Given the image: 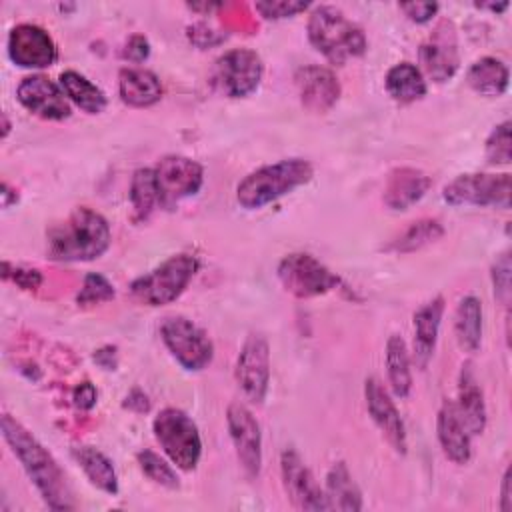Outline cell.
Here are the masks:
<instances>
[{"instance_id": "cell-3", "label": "cell", "mask_w": 512, "mask_h": 512, "mask_svg": "<svg viewBox=\"0 0 512 512\" xmlns=\"http://www.w3.org/2000/svg\"><path fill=\"white\" fill-rule=\"evenodd\" d=\"M314 168L304 158H284L246 174L236 186V200L246 210H258L308 184Z\"/></svg>"}, {"instance_id": "cell-1", "label": "cell", "mask_w": 512, "mask_h": 512, "mask_svg": "<svg viewBox=\"0 0 512 512\" xmlns=\"http://www.w3.org/2000/svg\"><path fill=\"white\" fill-rule=\"evenodd\" d=\"M0 432L12 454L22 464L30 482L42 496L44 504L58 512L74 510L76 502L66 482V474L62 472L56 458L48 452V448L22 422L6 412L0 416Z\"/></svg>"}, {"instance_id": "cell-4", "label": "cell", "mask_w": 512, "mask_h": 512, "mask_svg": "<svg viewBox=\"0 0 512 512\" xmlns=\"http://www.w3.org/2000/svg\"><path fill=\"white\" fill-rule=\"evenodd\" d=\"M308 40L328 62L336 66L362 56L368 46L362 28L340 8L328 4H320L310 12Z\"/></svg>"}, {"instance_id": "cell-18", "label": "cell", "mask_w": 512, "mask_h": 512, "mask_svg": "<svg viewBox=\"0 0 512 512\" xmlns=\"http://www.w3.org/2000/svg\"><path fill=\"white\" fill-rule=\"evenodd\" d=\"M418 56H420L422 70L426 72L428 78H432L434 82L450 80L460 66L458 44H456L452 22L448 20L440 22L432 32V36L420 46Z\"/></svg>"}, {"instance_id": "cell-5", "label": "cell", "mask_w": 512, "mask_h": 512, "mask_svg": "<svg viewBox=\"0 0 512 512\" xmlns=\"http://www.w3.org/2000/svg\"><path fill=\"white\" fill-rule=\"evenodd\" d=\"M200 268L194 254H174L130 284L132 296L146 306H164L180 298Z\"/></svg>"}, {"instance_id": "cell-2", "label": "cell", "mask_w": 512, "mask_h": 512, "mask_svg": "<svg viewBox=\"0 0 512 512\" xmlns=\"http://www.w3.org/2000/svg\"><path fill=\"white\" fill-rule=\"evenodd\" d=\"M48 258L58 262H88L100 258L112 242L106 218L88 208H74L62 222L54 224L48 234Z\"/></svg>"}, {"instance_id": "cell-7", "label": "cell", "mask_w": 512, "mask_h": 512, "mask_svg": "<svg viewBox=\"0 0 512 512\" xmlns=\"http://www.w3.org/2000/svg\"><path fill=\"white\" fill-rule=\"evenodd\" d=\"M282 288L296 298L322 296L342 284L340 276L308 252L286 254L276 268Z\"/></svg>"}, {"instance_id": "cell-32", "label": "cell", "mask_w": 512, "mask_h": 512, "mask_svg": "<svg viewBox=\"0 0 512 512\" xmlns=\"http://www.w3.org/2000/svg\"><path fill=\"white\" fill-rule=\"evenodd\" d=\"M444 236V226L438 218H420L410 222L398 236H394L384 250L396 252V254H408L416 252Z\"/></svg>"}, {"instance_id": "cell-16", "label": "cell", "mask_w": 512, "mask_h": 512, "mask_svg": "<svg viewBox=\"0 0 512 512\" xmlns=\"http://www.w3.org/2000/svg\"><path fill=\"white\" fill-rule=\"evenodd\" d=\"M18 102L44 120H64L72 114L70 100L62 86L44 74H32L20 80L16 88Z\"/></svg>"}, {"instance_id": "cell-6", "label": "cell", "mask_w": 512, "mask_h": 512, "mask_svg": "<svg viewBox=\"0 0 512 512\" xmlns=\"http://www.w3.org/2000/svg\"><path fill=\"white\" fill-rule=\"evenodd\" d=\"M156 442L170 458V462L184 470L192 472L202 456V438L196 422L180 408L168 406L162 408L152 422Z\"/></svg>"}, {"instance_id": "cell-29", "label": "cell", "mask_w": 512, "mask_h": 512, "mask_svg": "<svg viewBox=\"0 0 512 512\" xmlns=\"http://www.w3.org/2000/svg\"><path fill=\"white\" fill-rule=\"evenodd\" d=\"M454 334L464 352H476L482 342V302L468 294L460 298L454 312Z\"/></svg>"}, {"instance_id": "cell-48", "label": "cell", "mask_w": 512, "mask_h": 512, "mask_svg": "<svg viewBox=\"0 0 512 512\" xmlns=\"http://www.w3.org/2000/svg\"><path fill=\"white\" fill-rule=\"evenodd\" d=\"M222 4H188V8H192V10H204V12H210V10H216V8H220Z\"/></svg>"}, {"instance_id": "cell-37", "label": "cell", "mask_w": 512, "mask_h": 512, "mask_svg": "<svg viewBox=\"0 0 512 512\" xmlns=\"http://www.w3.org/2000/svg\"><path fill=\"white\" fill-rule=\"evenodd\" d=\"M310 4L300 0H260L254 4L256 12L266 20H282L292 18L300 12H304Z\"/></svg>"}, {"instance_id": "cell-11", "label": "cell", "mask_w": 512, "mask_h": 512, "mask_svg": "<svg viewBox=\"0 0 512 512\" xmlns=\"http://www.w3.org/2000/svg\"><path fill=\"white\" fill-rule=\"evenodd\" d=\"M154 178L158 204L162 208H174L182 200L198 194L204 184V168L188 156L170 154L158 160L154 166Z\"/></svg>"}, {"instance_id": "cell-47", "label": "cell", "mask_w": 512, "mask_h": 512, "mask_svg": "<svg viewBox=\"0 0 512 512\" xmlns=\"http://www.w3.org/2000/svg\"><path fill=\"white\" fill-rule=\"evenodd\" d=\"M478 8H488L492 12H502L508 8V2H502V4H494V2H488V4H476Z\"/></svg>"}, {"instance_id": "cell-13", "label": "cell", "mask_w": 512, "mask_h": 512, "mask_svg": "<svg viewBox=\"0 0 512 512\" xmlns=\"http://www.w3.org/2000/svg\"><path fill=\"white\" fill-rule=\"evenodd\" d=\"M226 424L244 474L256 478L262 468V432L258 420L244 404L234 402L226 410Z\"/></svg>"}, {"instance_id": "cell-49", "label": "cell", "mask_w": 512, "mask_h": 512, "mask_svg": "<svg viewBox=\"0 0 512 512\" xmlns=\"http://www.w3.org/2000/svg\"><path fill=\"white\" fill-rule=\"evenodd\" d=\"M10 128H12V124H10V120H8V114L2 112V138H8Z\"/></svg>"}, {"instance_id": "cell-14", "label": "cell", "mask_w": 512, "mask_h": 512, "mask_svg": "<svg viewBox=\"0 0 512 512\" xmlns=\"http://www.w3.org/2000/svg\"><path fill=\"white\" fill-rule=\"evenodd\" d=\"M280 474L286 496L298 510H328L324 488L294 448H286L280 454Z\"/></svg>"}, {"instance_id": "cell-20", "label": "cell", "mask_w": 512, "mask_h": 512, "mask_svg": "<svg viewBox=\"0 0 512 512\" xmlns=\"http://www.w3.org/2000/svg\"><path fill=\"white\" fill-rule=\"evenodd\" d=\"M430 186L432 178L424 170L400 166L390 170L382 200L390 210H408L430 190Z\"/></svg>"}, {"instance_id": "cell-45", "label": "cell", "mask_w": 512, "mask_h": 512, "mask_svg": "<svg viewBox=\"0 0 512 512\" xmlns=\"http://www.w3.org/2000/svg\"><path fill=\"white\" fill-rule=\"evenodd\" d=\"M500 510L512 512V472H510V468L504 470L502 484H500Z\"/></svg>"}, {"instance_id": "cell-27", "label": "cell", "mask_w": 512, "mask_h": 512, "mask_svg": "<svg viewBox=\"0 0 512 512\" xmlns=\"http://www.w3.org/2000/svg\"><path fill=\"white\" fill-rule=\"evenodd\" d=\"M72 456L92 486L106 494H118V474L112 460L94 446H74Z\"/></svg>"}, {"instance_id": "cell-39", "label": "cell", "mask_w": 512, "mask_h": 512, "mask_svg": "<svg viewBox=\"0 0 512 512\" xmlns=\"http://www.w3.org/2000/svg\"><path fill=\"white\" fill-rule=\"evenodd\" d=\"M4 280H12L16 286L22 290H36L42 284V274L38 270L22 268V266H12L8 260H4Z\"/></svg>"}, {"instance_id": "cell-21", "label": "cell", "mask_w": 512, "mask_h": 512, "mask_svg": "<svg viewBox=\"0 0 512 512\" xmlns=\"http://www.w3.org/2000/svg\"><path fill=\"white\" fill-rule=\"evenodd\" d=\"M436 434L438 442L442 446V452L448 460L454 464H466L472 456V444H470V434L460 420L454 400H444L438 416H436Z\"/></svg>"}, {"instance_id": "cell-31", "label": "cell", "mask_w": 512, "mask_h": 512, "mask_svg": "<svg viewBox=\"0 0 512 512\" xmlns=\"http://www.w3.org/2000/svg\"><path fill=\"white\" fill-rule=\"evenodd\" d=\"M72 104L86 114H100L106 108V94L76 70H64L58 82Z\"/></svg>"}, {"instance_id": "cell-28", "label": "cell", "mask_w": 512, "mask_h": 512, "mask_svg": "<svg viewBox=\"0 0 512 512\" xmlns=\"http://www.w3.org/2000/svg\"><path fill=\"white\" fill-rule=\"evenodd\" d=\"M386 92L392 96V100L400 104H412L420 98H424L428 86L422 70L412 62H400L394 64L384 78Z\"/></svg>"}, {"instance_id": "cell-38", "label": "cell", "mask_w": 512, "mask_h": 512, "mask_svg": "<svg viewBox=\"0 0 512 512\" xmlns=\"http://www.w3.org/2000/svg\"><path fill=\"white\" fill-rule=\"evenodd\" d=\"M510 272H512V264H510V252L504 250L496 262L492 264V286H494V296L508 306L510 302Z\"/></svg>"}, {"instance_id": "cell-40", "label": "cell", "mask_w": 512, "mask_h": 512, "mask_svg": "<svg viewBox=\"0 0 512 512\" xmlns=\"http://www.w3.org/2000/svg\"><path fill=\"white\" fill-rule=\"evenodd\" d=\"M398 6L416 24L430 22L436 16L438 8H440L436 2H402Z\"/></svg>"}, {"instance_id": "cell-12", "label": "cell", "mask_w": 512, "mask_h": 512, "mask_svg": "<svg viewBox=\"0 0 512 512\" xmlns=\"http://www.w3.org/2000/svg\"><path fill=\"white\" fill-rule=\"evenodd\" d=\"M234 376L250 402H264L270 386V346L262 334L250 332L246 336L236 358Z\"/></svg>"}, {"instance_id": "cell-24", "label": "cell", "mask_w": 512, "mask_h": 512, "mask_svg": "<svg viewBox=\"0 0 512 512\" xmlns=\"http://www.w3.org/2000/svg\"><path fill=\"white\" fill-rule=\"evenodd\" d=\"M120 100L132 108H148L162 98L160 78L146 68H122L118 74Z\"/></svg>"}, {"instance_id": "cell-41", "label": "cell", "mask_w": 512, "mask_h": 512, "mask_svg": "<svg viewBox=\"0 0 512 512\" xmlns=\"http://www.w3.org/2000/svg\"><path fill=\"white\" fill-rule=\"evenodd\" d=\"M98 400V390L92 382L84 380L72 390V402L78 410H92Z\"/></svg>"}, {"instance_id": "cell-25", "label": "cell", "mask_w": 512, "mask_h": 512, "mask_svg": "<svg viewBox=\"0 0 512 512\" xmlns=\"http://www.w3.org/2000/svg\"><path fill=\"white\" fill-rule=\"evenodd\" d=\"M324 494L328 500V510H342V512H358L362 510V492L352 478L346 462H334L326 474Z\"/></svg>"}, {"instance_id": "cell-23", "label": "cell", "mask_w": 512, "mask_h": 512, "mask_svg": "<svg viewBox=\"0 0 512 512\" xmlns=\"http://www.w3.org/2000/svg\"><path fill=\"white\" fill-rule=\"evenodd\" d=\"M460 420L464 422L470 436L482 434L486 428V402L482 388L476 382L470 362H466L460 370L458 380V400L454 402Z\"/></svg>"}, {"instance_id": "cell-30", "label": "cell", "mask_w": 512, "mask_h": 512, "mask_svg": "<svg viewBox=\"0 0 512 512\" xmlns=\"http://www.w3.org/2000/svg\"><path fill=\"white\" fill-rule=\"evenodd\" d=\"M386 374L392 394L396 398H406L412 390L410 354L402 336L392 334L386 340Z\"/></svg>"}, {"instance_id": "cell-35", "label": "cell", "mask_w": 512, "mask_h": 512, "mask_svg": "<svg viewBox=\"0 0 512 512\" xmlns=\"http://www.w3.org/2000/svg\"><path fill=\"white\" fill-rule=\"evenodd\" d=\"M114 294H116L114 286L106 276H102L98 272H90L84 276L82 288L76 294V302H78V306H94V304L112 300Z\"/></svg>"}, {"instance_id": "cell-43", "label": "cell", "mask_w": 512, "mask_h": 512, "mask_svg": "<svg viewBox=\"0 0 512 512\" xmlns=\"http://www.w3.org/2000/svg\"><path fill=\"white\" fill-rule=\"evenodd\" d=\"M94 362L102 368V370H116L118 366V352L116 346H102L94 352Z\"/></svg>"}, {"instance_id": "cell-36", "label": "cell", "mask_w": 512, "mask_h": 512, "mask_svg": "<svg viewBox=\"0 0 512 512\" xmlns=\"http://www.w3.org/2000/svg\"><path fill=\"white\" fill-rule=\"evenodd\" d=\"M486 158L490 164H508L512 160L510 120L498 124L486 138Z\"/></svg>"}, {"instance_id": "cell-42", "label": "cell", "mask_w": 512, "mask_h": 512, "mask_svg": "<svg viewBox=\"0 0 512 512\" xmlns=\"http://www.w3.org/2000/svg\"><path fill=\"white\" fill-rule=\"evenodd\" d=\"M148 54H150V44L142 34H132L122 50V56L128 58L130 62H144Z\"/></svg>"}, {"instance_id": "cell-19", "label": "cell", "mask_w": 512, "mask_h": 512, "mask_svg": "<svg viewBox=\"0 0 512 512\" xmlns=\"http://www.w3.org/2000/svg\"><path fill=\"white\" fill-rule=\"evenodd\" d=\"M294 82H296L302 106L312 112H326L340 98V82L334 76V72L324 66H318V64L300 66L294 74Z\"/></svg>"}, {"instance_id": "cell-46", "label": "cell", "mask_w": 512, "mask_h": 512, "mask_svg": "<svg viewBox=\"0 0 512 512\" xmlns=\"http://www.w3.org/2000/svg\"><path fill=\"white\" fill-rule=\"evenodd\" d=\"M0 196H2V208H10L12 204L18 202V190L12 188L8 182H2V188H0Z\"/></svg>"}, {"instance_id": "cell-17", "label": "cell", "mask_w": 512, "mask_h": 512, "mask_svg": "<svg viewBox=\"0 0 512 512\" xmlns=\"http://www.w3.org/2000/svg\"><path fill=\"white\" fill-rule=\"evenodd\" d=\"M364 400H366V408H368L372 422L378 426V430L388 440V444L398 454H406L408 438H406L404 422L400 418V412H398L392 396L388 394V390L384 388V384L378 378H374V376L366 378Z\"/></svg>"}, {"instance_id": "cell-33", "label": "cell", "mask_w": 512, "mask_h": 512, "mask_svg": "<svg viewBox=\"0 0 512 512\" xmlns=\"http://www.w3.org/2000/svg\"><path fill=\"white\" fill-rule=\"evenodd\" d=\"M130 204L136 220H146L158 204V188L154 178V168H138L130 180Z\"/></svg>"}, {"instance_id": "cell-8", "label": "cell", "mask_w": 512, "mask_h": 512, "mask_svg": "<svg viewBox=\"0 0 512 512\" xmlns=\"http://www.w3.org/2000/svg\"><path fill=\"white\" fill-rule=\"evenodd\" d=\"M160 338L184 370L198 372L212 362L214 344L210 336L186 316L164 318L160 324Z\"/></svg>"}, {"instance_id": "cell-34", "label": "cell", "mask_w": 512, "mask_h": 512, "mask_svg": "<svg viewBox=\"0 0 512 512\" xmlns=\"http://www.w3.org/2000/svg\"><path fill=\"white\" fill-rule=\"evenodd\" d=\"M136 462L140 466V470L158 486H164V488H178L180 486V480H178V474L176 470L160 456L156 454L154 450L150 448H144L136 454Z\"/></svg>"}, {"instance_id": "cell-9", "label": "cell", "mask_w": 512, "mask_h": 512, "mask_svg": "<svg viewBox=\"0 0 512 512\" xmlns=\"http://www.w3.org/2000/svg\"><path fill=\"white\" fill-rule=\"evenodd\" d=\"M510 174H486L470 172L460 174L448 182L442 190V198L450 206H492L510 208Z\"/></svg>"}, {"instance_id": "cell-26", "label": "cell", "mask_w": 512, "mask_h": 512, "mask_svg": "<svg viewBox=\"0 0 512 512\" xmlns=\"http://www.w3.org/2000/svg\"><path fill=\"white\" fill-rule=\"evenodd\" d=\"M466 82L476 94L486 98H498L508 88L510 72L502 60L494 56H484L468 68Z\"/></svg>"}, {"instance_id": "cell-44", "label": "cell", "mask_w": 512, "mask_h": 512, "mask_svg": "<svg viewBox=\"0 0 512 512\" xmlns=\"http://www.w3.org/2000/svg\"><path fill=\"white\" fill-rule=\"evenodd\" d=\"M124 408L142 414V412H148V410H150V400H148V396H146L140 388H134V390H130V392L126 394V398H124Z\"/></svg>"}, {"instance_id": "cell-10", "label": "cell", "mask_w": 512, "mask_h": 512, "mask_svg": "<svg viewBox=\"0 0 512 512\" xmlns=\"http://www.w3.org/2000/svg\"><path fill=\"white\" fill-rule=\"evenodd\" d=\"M262 58L250 48H232L224 52L212 70L214 86L228 98H246L262 82Z\"/></svg>"}, {"instance_id": "cell-15", "label": "cell", "mask_w": 512, "mask_h": 512, "mask_svg": "<svg viewBox=\"0 0 512 512\" xmlns=\"http://www.w3.org/2000/svg\"><path fill=\"white\" fill-rule=\"evenodd\" d=\"M8 56L20 68H48L58 58L52 36L38 24H18L8 34Z\"/></svg>"}, {"instance_id": "cell-22", "label": "cell", "mask_w": 512, "mask_h": 512, "mask_svg": "<svg viewBox=\"0 0 512 512\" xmlns=\"http://www.w3.org/2000/svg\"><path fill=\"white\" fill-rule=\"evenodd\" d=\"M444 308H446L444 298L436 296L414 312V362L420 370L428 366L434 354Z\"/></svg>"}]
</instances>
